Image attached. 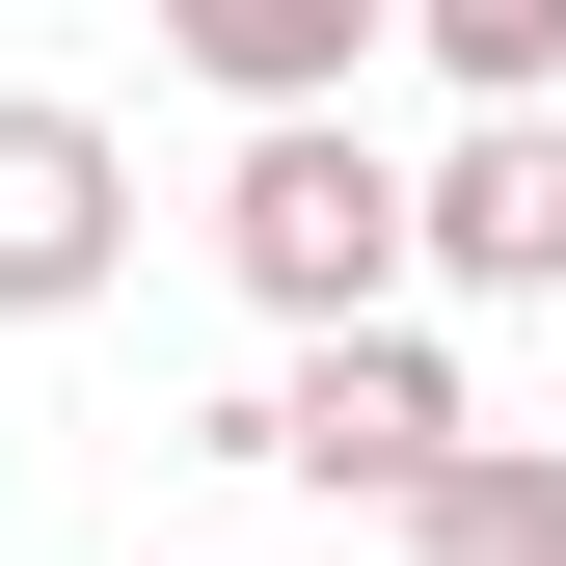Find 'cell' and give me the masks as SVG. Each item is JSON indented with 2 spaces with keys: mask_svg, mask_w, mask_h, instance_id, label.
Wrapping results in <instances>:
<instances>
[{
  "mask_svg": "<svg viewBox=\"0 0 566 566\" xmlns=\"http://www.w3.org/2000/svg\"><path fill=\"white\" fill-rule=\"evenodd\" d=\"M432 270L459 297H566V108H485L432 163Z\"/></svg>",
  "mask_w": 566,
  "mask_h": 566,
  "instance_id": "277c9868",
  "label": "cell"
},
{
  "mask_svg": "<svg viewBox=\"0 0 566 566\" xmlns=\"http://www.w3.org/2000/svg\"><path fill=\"white\" fill-rule=\"evenodd\" d=\"M405 54H432L459 108H539L566 82V0H405Z\"/></svg>",
  "mask_w": 566,
  "mask_h": 566,
  "instance_id": "52a82bcc",
  "label": "cell"
},
{
  "mask_svg": "<svg viewBox=\"0 0 566 566\" xmlns=\"http://www.w3.org/2000/svg\"><path fill=\"white\" fill-rule=\"evenodd\" d=\"M378 28H405V0H163V54H189L217 108H350Z\"/></svg>",
  "mask_w": 566,
  "mask_h": 566,
  "instance_id": "5b68a950",
  "label": "cell"
},
{
  "mask_svg": "<svg viewBox=\"0 0 566 566\" xmlns=\"http://www.w3.org/2000/svg\"><path fill=\"white\" fill-rule=\"evenodd\" d=\"M405 566H566V432H459L405 485Z\"/></svg>",
  "mask_w": 566,
  "mask_h": 566,
  "instance_id": "8992f818",
  "label": "cell"
},
{
  "mask_svg": "<svg viewBox=\"0 0 566 566\" xmlns=\"http://www.w3.org/2000/svg\"><path fill=\"white\" fill-rule=\"evenodd\" d=\"M108 270H135V163L54 82H0V324H82Z\"/></svg>",
  "mask_w": 566,
  "mask_h": 566,
  "instance_id": "3957f363",
  "label": "cell"
},
{
  "mask_svg": "<svg viewBox=\"0 0 566 566\" xmlns=\"http://www.w3.org/2000/svg\"><path fill=\"white\" fill-rule=\"evenodd\" d=\"M217 270L270 324H378L405 270H432V189L378 163L350 108H243V189H217Z\"/></svg>",
  "mask_w": 566,
  "mask_h": 566,
  "instance_id": "6da1fadb",
  "label": "cell"
},
{
  "mask_svg": "<svg viewBox=\"0 0 566 566\" xmlns=\"http://www.w3.org/2000/svg\"><path fill=\"white\" fill-rule=\"evenodd\" d=\"M459 432H485V405H459V350H432V324H297V378L243 405V459H270V485H324V513H405Z\"/></svg>",
  "mask_w": 566,
  "mask_h": 566,
  "instance_id": "7a4b0ae2",
  "label": "cell"
}]
</instances>
